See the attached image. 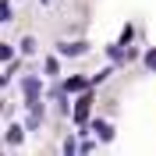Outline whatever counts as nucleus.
Instances as JSON below:
<instances>
[{"label": "nucleus", "instance_id": "f257e3e1", "mask_svg": "<svg viewBox=\"0 0 156 156\" xmlns=\"http://www.w3.org/2000/svg\"><path fill=\"white\" fill-rule=\"evenodd\" d=\"M71 117H75V124L82 128L78 135L85 138V128H89V117H92V89H85L82 96L75 99V107H71Z\"/></svg>", "mask_w": 156, "mask_h": 156}, {"label": "nucleus", "instance_id": "f03ea898", "mask_svg": "<svg viewBox=\"0 0 156 156\" xmlns=\"http://www.w3.org/2000/svg\"><path fill=\"white\" fill-rule=\"evenodd\" d=\"M21 92H25V103L43 99V82H39V75H25L21 78Z\"/></svg>", "mask_w": 156, "mask_h": 156}, {"label": "nucleus", "instance_id": "7ed1b4c3", "mask_svg": "<svg viewBox=\"0 0 156 156\" xmlns=\"http://www.w3.org/2000/svg\"><path fill=\"white\" fill-rule=\"evenodd\" d=\"M82 53H89V43H82V39H71V43L57 46V57H82Z\"/></svg>", "mask_w": 156, "mask_h": 156}, {"label": "nucleus", "instance_id": "20e7f679", "mask_svg": "<svg viewBox=\"0 0 156 156\" xmlns=\"http://www.w3.org/2000/svg\"><path fill=\"white\" fill-rule=\"evenodd\" d=\"M92 131L99 135V142H110L114 138V124L110 121H92Z\"/></svg>", "mask_w": 156, "mask_h": 156}, {"label": "nucleus", "instance_id": "39448f33", "mask_svg": "<svg viewBox=\"0 0 156 156\" xmlns=\"http://www.w3.org/2000/svg\"><path fill=\"white\" fill-rule=\"evenodd\" d=\"M85 89H89V78H82V75H71L64 82V92H85Z\"/></svg>", "mask_w": 156, "mask_h": 156}, {"label": "nucleus", "instance_id": "423d86ee", "mask_svg": "<svg viewBox=\"0 0 156 156\" xmlns=\"http://www.w3.org/2000/svg\"><path fill=\"white\" fill-rule=\"evenodd\" d=\"M107 57L114 60V64H124V60H128V50H121V43H114V46H107Z\"/></svg>", "mask_w": 156, "mask_h": 156}, {"label": "nucleus", "instance_id": "0eeeda50", "mask_svg": "<svg viewBox=\"0 0 156 156\" xmlns=\"http://www.w3.org/2000/svg\"><path fill=\"white\" fill-rule=\"evenodd\" d=\"M7 142H11V146H21V142H25V128L11 124V128H7Z\"/></svg>", "mask_w": 156, "mask_h": 156}, {"label": "nucleus", "instance_id": "6e6552de", "mask_svg": "<svg viewBox=\"0 0 156 156\" xmlns=\"http://www.w3.org/2000/svg\"><path fill=\"white\" fill-rule=\"evenodd\" d=\"M14 21V7H11V0H0V25H7Z\"/></svg>", "mask_w": 156, "mask_h": 156}, {"label": "nucleus", "instance_id": "1a4fd4ad", "mask_svg": "<svg viewBox=\"0 0 156 156\" xmlns=\"http://www.w3.org/2000/svg\"><path fill=\"white\" fill-rule=\"evenodd\" d=\"M43 71H46L50 78H57V75H60V60H57V53H53V57H46V64H43Z\"/></svg>", "mask_w": 156, "mask_h": 156}, {"label": "nucleus", "instance_id": "9d476101", "mask_svg": "<svg viewBox=\"0 0 156 156\" xmlns=\"http://www.w3.org/2000/svg\"><path fill=\"white\" fill-rule=\"evenodd\" d=\"M18 50H21V53H29V57H32V53H36V39H32V36H25V39H21V43H18Z\"/></svg>", "mask_w": 156, "mask_h": 156}, {"label": "nucleus", "instance_id": "9b49d317", "mask_svg": "<svg viewBox=\"0 0 156 156\" xmlns=\"http://www.w3.org/2000/svg\"><path fill=\"white\" fill-rule=\"evenodd\" d=\"M11 57H14L11 43H0V64H11Z\"/></svg>", "mask_w": 156, "mask_h": 156}, {"label": "nucleus", "instance_id": "f8f14e48", "mask_svg": "<svg viewBox=\"0 0 156 156\" xmlns=\"http://www.w3.org/2000/svg\"><path fill=\"white\" fill-rule=\"evenodd\" d=\"M142 64H146L149 71H156V46H153V50H146V57H142Z\"/></svg>", "mask_w": 156, "mask_h": 156}, {"label": "nucleus", "instance_id": "ddd939ff", "mask_svg": "<svg viewBox=\"0 0 156 156\" xmlns=\"http://www.w3.org/2000/svg\"><path fill=\"white\" fill-rule=\"evenodd\" d=\"M92 149H96V142H89V138H82V146H78V153H82V156H89Z\"/></svg>", "mask_w": 156, "mask_h": 156}, {"label": "nucleus", "instance_id": "4468645a", "mask_svg": "<svg viewBox=\"0 0 156 156\" xmlns=\"http://www.w3.org/2000/svg\"><path fill=\"white\" fill-rule=\"evenodd\" d=\"M64 156H78V146H75V138H68V142H64Z\"/></svg>", "mask_w": 156, "mask_h": 156}, {"label": "nucleus", "instance_id": "2eb2a0df", "mask_svg": "<svg viewBox=\"0 0 156 156\" xmlns=\"http://www.w3.org/2000/svg\"><path fill=\"white\" fill-rule=\"evenodd\" d=\"M11 75H14V64H11V71H7V75H0V89H4V85L11 82Z\"/></svg>", "mask_w": 156, "mask_h": 156}, {"label": "nucleus", "instance_id": "dca6fc26", "mask_svg": "<svg viewBox=\"0 0 156 156\" xmlns=\"http://www.w3.org/2000/svg\"><path fill=\"white\" fill-rule=\"evenodd\" d=\"M43 4H50V0H43Z\"/></svg>", "mask_w": 156, "mask_h": 156}]
</instances>
